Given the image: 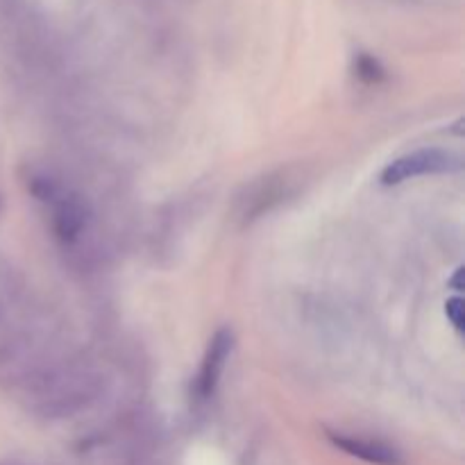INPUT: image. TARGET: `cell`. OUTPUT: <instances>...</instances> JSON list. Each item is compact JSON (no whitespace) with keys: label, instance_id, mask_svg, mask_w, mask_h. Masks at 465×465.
<instances>
[{"label":"cell","instance_id":"obj_1","mask_svg":"<svg viewBox=\"0 0 465 465\" xmlns=\"http://www.w3.org/2000/svg\"><path fill=\"white\" fill-rule=\"evenodd\" d=\"M461 168V159L445 150H416L404 157L391 162L381 173V182L386 186L402 184L407 180H416L422 175H436V173H452Z\"/></svg>","mask_w":465,"mask_h":465},{"label":"cell","instance_id":"obj_2","mask_svg":"<svg viewBox=\"0 0 465 465\" xmlns=\"http://www.w3.org/2000/svg\"><path fill=\"white\" fill-rule=\"evenodd\" d=\"M232 345H234V339H232L230 330H218L213 339L209 341L207 354H204L198 380H195V395H198V400H209L213 395L218 381H221L223 371H225L227 359H230Z\"/></svg>","mask_w":465,"mask_h":465},{"label":"cell","instance_id":"obj_3","mask_svg":"<svg viewBox=\"0 0 465 465\" xmlns=\"http://www.w3.org/2000/svg\"><path fill=\"white\" fill-rule=\"evenodd\" d=\"M327 439L331 440L334 448L343 450L345 454L361 459V461L366 463L404 465L402 454H400L395 448H391V445L381 443V440L359 439V436H348V434H341V431H327Z\"/></svg>","mask_w":465,"mask_h":465},{"label":"cell","instance_id":"obj_4","mask_svg":"<svg viewBox=\"0 0 465 465\" xmlns=\"http://www.w3.org/2000/svg\"><path fill=\"white\" fill-rule=\"evenodd\" d=\"M84 207L77 198H59L54 200V232H57L59 239L64 241H73L77 239V234L84 227Z\"/></svg>","mask_w":465,"mask_h":465},{"label":"cell","instance_id":"obj_5","mask_svg":"<svg viewBox=\"0 0 465 465\" xmlns=\"http://www.w3.org/2000/svg\"><path fill=\"white\" fill-rule=\"evenodd\" d=\"M357 75L361 77L368 84H377V82L384 80V68L377 62L375 57H368V54H361L357 59Z\"/></svg>","mask_w":465,"mask_h":465},{"label":"cell","instance_id":"obj_6","mask_svg":"<svg viewBox=\"0 0 465 465\" xmlns=\"http://www.w3.org/2000/svg\"><path fill=\"white\" fill-rule=\"evenodd\" d=\"M445 313H448L450 322L454 325V330H463V300L461 298H450L445 304Z\"/></svg>","mask_w":465,"mask_h":465},{"label":"cell","instance_id":"obj_7","mask_svg":"<svg viewBox=\"0 0 465 465\" xmlns=\"http://www.w3.org/2000/svg\"><path fill=\"white\" fill-rule=\"evenodd\" d=\"M461 268H459V271H457V277H454V280H452V284H454V289H457V291H461L463 289V286H461Z\"/></svg>","mask_w":465,"mask_h":465},{"label":"cell","instance_id":"obj_8","mask_svg":"<svg viewBox=\"0 0 465 465\" xmlns=\"http://www.w3.org/2000/svg\"><path fill=\"white\" fill-rule=\"evenodd\" d=\"M12 465H16V463H12Z\"/></svg>","mask_w":465,"mask_h":465}]
</instances>
